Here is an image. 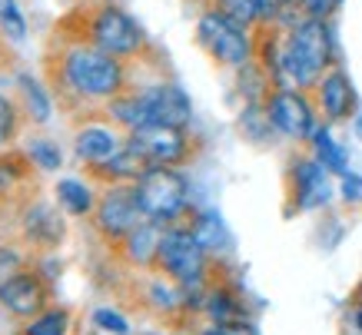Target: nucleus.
I'll use <instances>...</instances> for the list:
<instances>
[{"mask_svg":"<svg viewBox=\"0 0 362 335\" xmlns=\"http://www.w3.org/2000/svg\"><path fill=\"white\" fill-rule=\"evenodd\" d=\"M332 64V30L326 20L306 17L303 23H296L289 37H286L283 50H279V74H286V80L296 90L316 87L326 66Z\"/></svg>","mask_w":362,"mask_h":335,"instance_id":"obj_1","label":"nucleus"},{"mask_svg":"<svg viewBox=\"0 0 362 335\" xmlns=\"http://www.w3.org/2000/svg\"><path fill=\"white\" fill-rule=\"evenodd\" d=\"M60 76L77 97L113 100L127 83L120 57L103 54L100 47H70L60 60Z\"/></svg>","mask_w":362,"mask_h":335,"instance_id":"obj_2","label":"nucleus"},{"mask_svg":"<svg viewBox=\"0 0 362 335\" xmlns=\"http://www.w3.org/2000/svg\"><path fill=\"white\" fill-rule=\"evenodd\" d=\"M110 117L127 127H150V123H166V127H187L193 117L189 97L173 83H156V87L130 93V97H113L110 100Z\"/></svg>","mask_w":362,"mask_h":335,"instance_id":"obj_3","label":"nucleus"},{"mask_svg":"<svg viewBox=\"0 0 362 335\" xmlns=\"http://www.w3.org/2000/svg\"><path fill=\"white\" fill-rule=\"evenodd\" d=\"M133 186H136V199H140L146 219L170 223L187 213L189 186L173 166H143Z\"/></svg>","mask_w":362,"mask_h":335,"instance_id":"obj_4","label":"nucleus"},{"mask_svg":"<svg viewBox=\"0 0 362 335\" xmlns=\"http://www.w3.org/2000/svg\"><path fill=\"white\" fill-rule=\"evenodd\" d=\"M197 40L206 47L209 57H216L226 66H243L252 57V44L246 37V27L236 23L226 11H206L199 17Z\"/></svg>","mask_w":362,"mask_h":335,"instance_id":"obj_5","label":"nucleus"},{"mask_svg":"<svg viewBox=\"0 0 362 335\" xmlns=\"http://www.w3.org/2000/svg\"><path fill=\"white\" fill-rule=\"evenodd\" d=\"M127 150L143 163V166H176L189 153L183 127H166V123H150L130 130Z\"/></svg>","mask_w":362,"mask_h":335,"instance_id":"obj_6","label":"nucleus"},{"mask_svg":"<svg viewBox=\"0 0 362 335\" xmlns=\"http://www.w3.org/2000/svg\"><path fill=\"white\" fill-rule=\"evenodd\" d=\"M90 37H93V47H100L103 54L110 57H133L140 54L143 47V30L136 27L127 11L120 7H100L93 13V27H90Z\"/></svg>","mask_w":362,"mask_h":335,"instance_id":"obj_7","label":"nucleus"},{"mask_svg":"<svg viewBox=\"0 0 362 335\" xmlns=\"http://www.w3.org/2000/svg\"><path fill=\"white\" fill-rule=\"evenodd\" d=\"M203 252L206 249L197 242L193 229H166L160 236L156 259L173 279H180L183 286H197L203 276Z\"/></svg>","mask_w":362,"mask_h":335,"instance_id":"obj_8","label":"nucleus"},{"mask_svg":"<svg viewBox=\"0 0 362 335\" xmlns=\"http://www.w3.org/2000/svg\"><path fill=\"white\" fill-rule=\"evenodd\" d=\"M266 117H269V127L289 140H313V133H316L313 107L296 87L276 90L266 103Z\"/></svg>","mask_w":362,"mask_h":335,"instance_id":"obj_9","label":"nucleus"},{"mask_svg":"<svg viewBox=\"0 0 362 335\" xmlns=\"http://www.w3.org/2000/svg\"><path fill=\"white\" fill-rule=\"evenodd\" d=\"M143 219H146V213L136 199V186H117L97 206V223L107 236H130Z\"/></svg>","mask_w":362,"mask_h":335,"instance_id":"obj_10","label":"nucleus"},{"mask_svg":"<svg viewBox=\"0 0 362 335\" xmlns=\"http://www.w3.org/2000/svg\"><path fill=\"white\" fill-rule=\"evenodd\" d=\"M0 302L7 305L13 315H30L44 312L47 305V286L33 272H13L7 279H0Z\"/></svg>","mask_w":362,"mask_h":335,"instance_id":"obj_11","label":"nucleus"},{"mask_svg":"<svg viewBox=\"0 0 362 335\" xmlns=\"http://www.w3.org/2000/svg\"><path fill=\"white\" fill-rule=\"evenodd\" d=\"M329 170L319 160H299L293 166V186H296V206L303 213L319 209L332 199V183H329Z\"/></svg>","mask_w":362,"mask_h":335,"instance_id":"obj_12","label":"nucleus"},{"mask_svg":"<svg viewBox=\"0 0 362 335\" xmlns=\"http://www.w3.org/2000/svg\"><path fill=\"white\" fill-rule=\"evenodd\" d=\"M319 87V103H322V113L336 123V119H349L356 113V90H352L349 76L342 70H329L316 83Z\"/></svg>","mask_w":362,"mask_h":335,"instance_id":"obj_13","label":"nucleus"},{"mask_svg":"<svg viewBox=\"0 0 362 335\" xmlns=\"http://www.w3.org/2000/svg\"><path fill=\"white\" fill-rule=\"evenodd\" d=\"M74 153L77 160L93 163V166H107V163L120 153V143L107 127H83L74 140Z\"/></svg>","mask_w":362,"mask_h":335,"instance_id":"obj_14","label":"nucleus"},{"mask_svg":"<svg viewBox=\"0 0 362 335\" xmlns=\"http://www.w3.org/2000/svg\"><path fill=\"white\" fill-rule=\"evenodd\" d=\"M57 203L64 206L70 216H87L93 209V193H90V186L83 180L64 176V180H57Z\"/></svg>","mask_w":362,"mask_h":335,"instance_id":"obj_15","label":"nucleus"},{"mask_svg":"<svg viewBox=\"0 0 362 335\" xmlns=\"http://www.w3.org/2000/svg\"><path fill=\"white\" fill-rule=\"evenodd\" d=\"M313 146H316V160L322 163L329 173L342 176L346 170H349V153L336 143V136L329 133V127H316V133H313Z\"/></svg>","mask_w":362,"mask_h":335,"instance_id":"obj_16","label":"nucleus"},{"mask_svg":"<svg viewBox=\"0 0 362 335\" xmlns=\"http://www.w3.org/2000/svg\"><path fill=\"white\" fill-rule=\"evenodd\" d=\"M27 236L44 239V242H57V239L64 236V223H60L54 206L37 203L30 213H27Z\"/></svg>","mask_w":362,"mask_h":335,"instance_id":"obj_17","label":"nucleus"},{"mask_svg":"<svg viewBox=\"0 0 362 335\" xmlns=\"http://www.w3.org/2000/svg\"><path fill=\"white\" fill-rule=\"evenodd\" d=\"M17 83H21V93H23V107H27V117L33 123H47L50 119V97H47V90L40 87V80H33V76L21 74L17 76Z\"/></svg>","mask_w":362,"mask_h":335,"instance_id":"obj_18","label":"nucleus"},{"mask_svg":"<svg viewBox=\"0 0 362 335\" xmlns=\"http://www.w3.org/2000/svg\"><path fill=\"white\" fill-rule=\"evenodd\" d=\"M193 236H197V242L203 249H209V252H216V249H223L226 242H230L226 223H223L216 213H203V216H197V223H193Z\"/></svg>","mask_w":362,"mask_h":335,"instance_id":"obj_19","label":"nucleus"},{"mask_svg":"<svg viewBox=\"0 0 362 335\" xmlns=\"http://www.w3.org/2000/svg\"><path fill=\"white\" fill-rule=\"evenodd\" d=\"M160 229L153 226V219L150 223H140V226L133 229L130 236H127V246H130V256L136 262H150L156 259V249H160Z\"/></svg>","mask_w":362,"mask_h":335,"instance_id":"obj_20","label":"nucleus"},{"mask_svg":"<svg viewBox=\"0 0 362 335\" xmlns=\"http://www.w3.org/2000/svg\"><path fill=\"white\" fill-rule=\"evenodd\" d=\"M0 33L13 44H21L27 37V20H23V11L17 7V0H0Z\"/></svg>","mask_w":362,"mask_h":335,"instance_id":"obj_21","label":"nucleus"},{"mask_svg":"<svg viewBox=\"0 0 362 335\" xmlns=\"http://www.w3.org/2000/svg\"><path fill=\"white\" fill-rule=\"evenodd\" d=\"M27 156H30V163H37L40 170H47V173L60 170V163H64L60 146H57V143H50V140H30V143H27Z\"/></svg>","mask_w":362,"mask_h":335,"instance_id":"obj_22","label":"nucleus"},{"mask_svg":"<svg viewBox=\"0 0 362 335\" xmlns=\"http://www.w3.org/2000/svg\"><path fill=\"white\" fill-rule=\"evenodd\" d=\"M66 325H70V319H66V312H44L37 315L30 325H27V335H66Z\"/></svg>","mask_w":362,"mask_h":335,"instance_id":"obj_23","label":"nucleus"},{"mask_svg":"<svg viewBox=\"0 0 362 335\" xmlns=\"http://www.w3.org/2000/svg\"><path fill=\"white\" fill-rule=\"evenodd\" d=\"M299 11L306 13V17H316V20H329L332 13L339 11L342 0H296Z\"/></svg>","mask_w":362,"mask_h":335,"instance_id":"obj_24","label":"nucleus"},{"mask_svg":"<svg viewBox=\"0 0 362 335\" xmlns=\"http://www.w3.org/2000/svg\"><path fill=\"white\" fill-rule=\"evenodd\" d=\"M13 133H17V110L7 97H0V146L11 143Z\"/></svg>","mask_w":362,"mask_h":335,"instance_id":"obj_25","label":"nucleus"},{"mask_svg":"<svg viewBox=\"0 0 362 335\" xmlns=\"http://www.w3.org/2000/svg\"><path fill=\"white\" fill-rule=\"evenodd\" d=\"M93 319H97L100 329H107V332H113V335H127V332H130L127 319H123L120 312H113V309H97V312H93Z\"/></svg>","mask_w":362,"mask_h":335,"instance_id":"obj_26","label":"nucleus"},{"mask_svg":"<svg viewBox=\"0 0 362 335\" xmlns=\"http://www.w3.org/2000/svg\"><path fill=\"white\" fill-rule=\"evenodd\" d=\"M233 312H236V305H233V299L226 292H216V295L209 299V315H213L216 322H230Z\"/></svg>","mask_w":362,"mask_h":335,"instance_id":"obj_27","label":"nucleus"},{"mask_svg":"<svg viewBox=\"0 0 362 335\" xmlns=\"http://www.w3.org/2000/svg\"><path fill=\"white\" fill-rule=\"evenodd\" d=\"M342 196L346 203H362V176L359 173H342Z\"/></svg>","mask_w":362,"mask_h":335,"instance_id":"obj_28","label":"nucleus"},{"mask_svg":"<svg viewBox=\"0 0 362 335\" xmlns=\"http://www.w3.org/2000/svg\"><path fill=\"white\" fill-rule=\"evenodd\" d=\"M256 4V17L259 20H276V13L283 7V0H252Z\"/></svg>","mask_w":362,"mask_h":335,"instance_id":"obj_29","label":"nucleus"},{"mask_svg":"<svg viewBox=\"0 0 362 335\" xmlns=\"http://www.w3.org/2000/svg\"><path fill=\"white\" fill-rule=\"evenodd\" d=\"M21 180V170L13 166L11 160H0V189H7V186H13Z\"/></svg>","mask_w":362,"mask_h":335,"instance_id":"obj_30","label":"nucleus"},{"mask_svg":"<svg viewBox=\"0 0 362 335\" xmlns=\"http://www.w3.org/2000/svg\"><path fill=\"white\" fill-rule=\"evenodd\" d=\"M203 335H230L226 329H209V332H203Z\"/></svg>","mask_w":362,"mask_h":335,"instance_id":"obj_31","label":"nucleus"},{"mask_svg":"<svg viewBox=\"0 0 362 335\" xmlns=\"http://www.w3.org/2000/svg\"><path fill=\"white\" fill-rule=\"evenodd\" d=\"M356 322H359V325H362V309H359V315H356Z\"/></svg>","mask_w":362,"mask_h":335,"instance_id":"obj_32","label":"nucleus"}]
</instances>
